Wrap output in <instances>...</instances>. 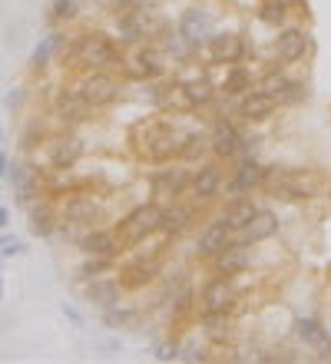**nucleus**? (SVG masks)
Returning a JSON list of instances; mask_svg holds the SVG:
<instances>
[{"instance_id": "15", "label": "nucleus", "mask_w": 331, "mask_h": 364, "mask_svg": "<svg viewBox=\"0 0 331 364\" xmlns=\"http://www.w3.org/2000/svg\"><path fill=\"white\" fill-rule=\"evenodd\" d=\"M228 166H232V169H228V182H226V199L228 196H256V192L265 189L268 166H265L256 153H242Z\"/></svg>"}, {"instance_id": "26", "label": "nucleus", "mask_w": 331, "mask_h": 364, "mask_svg": "<svg viewBox=\"0 0 331 364\" xmlns=\"http://www.w3.org/2000/svg\"><path fill=\"white\" fill-rule=\"evenodd\" d=\"M70 27H53L47 33V37H40V43L33 47V53H30V73H37V77H43L50 70V63L53 60H60L63 57V50H66V43H70Z\"/></svg>"}, {"instance_id": "48", "label": "nucleus", "mask_w": 331, "mask_h": 364, "mask_svg": "<svg viewBox=\"0 0 331 364\" xmlns=\"http://www.w3.org/2000/svg\"><path fill=\"white\" fill-rule=\"evenodd\" d=\"M0 298H4V278H0Z\"/></svg>"}, {"instance_id": "50", "label": "nucleus", "mask_w": 331, "mask_h": 364, "mask_svg": "<svg viewBox=\"0 0 331 364\" xmlns=\"http://www.w3.org/2000/svg\"><path fill=\"white\" fill-rule=\"evenodd\" d=\"M0 262H4V252H0Z\"/></svg>"}, {"instance_id": "7", "label": "nucleus", "mask_w": 331, "mask_h": 364, "mask_svg": "<svg viewBox=\"0 0 331 364\" xmlns=\"http://www.w3.org/2000/svg\"><path fill=\"white\" fill-rule=\"evenodd\" d=\"M226 182H228V163L209 156V159H202L199 166H192L186 199H192L196 205L209 209V205H216V202L226 199Z\"/></svg>"}, {"instance_id": "1", "label": "nucleus", "mask_w": 331, "mask_h": 364, "mask_svg": "<svg viewBox=\"0 0 331 364\" xmlns=\"http://www.w3.org/2000/svg\"><path fill=\"white\" fill-rule=\"evenodd\" d=\"M179 139H182V129L176 126V119L169 113L142 116L130 133L132 156L146 166L176 163L179 159Z\"/></svg>"}, {"instance_id": "47", "label": "nucleus", "mask_w": 331, "mask_h": 364, "mask_svg": "<svg viewBox=\"0 0 331 364\" xmlns=\"http://www.w3.org/2000/svg\"><path fill=\"white\" fill-rule=\"evenodd\" d=\"M20 100H23V90H17V93L7 96V106H20Z\"/></svg>"}, {"instance_id": "45", "label": "nucleus", "mask_w": 331, "mask_h": 364, "mask_svg": "<svg viewBox=\"0 0 331 364\" xmlns=\"http://www.w3.org/2000/svg\"><path fill=\"white\" fill-rule=\"evenodd\" d=\"M7 173H10V159L0 153V179H7Z\"/></svg>"}, {"instance_id": "38", "label": "nucleus", "mask_w": 331, "mask_h": 364, "mask_svg": "<svg viewBox=\"0 0 331 364\" xmlns=\"http://www.w3.org/2000/svg\"><path fill=\"white\" fill-rule=\"evenodd\" d=\"M80 4L83 0H53V7H50V17H53V23H60V27H70V23H76L80 20Z\"/></svg>"}, {"instance_id": "41", "label": "nucleus", "mask_w": 331, "mask_h": 364, "mask_svg": "<svg viewBox=\"0 0 331 364\" xmlns=\"http://www.w3.org/2000/svg\"><path fill=\"white\" fill-rule=\"evenodd\" d=\"M156 361H182V341H166L156 348Z\"/></svg>"}, {"instance_id": "13", "label": "nucleus", "mask_w": 331, "mask_h": 364, "mask_svg": "<svg viewBox=\"0 0 331 364\" xmlns=\"http://www.w3.org/2000/svg\"><path fill=\"white\" fill-rule=\"evenodd\" d=\"M256 87L265 90V93L272 96L282 109H285V106H302L305 100H308V83H305V80H298L292 73V67H282V63H272V67L258 77Z\"/></svg>"}, {"instance_id": "32", "label": "nucleus", "mask_w": 331, "mask_h": 364, "mask_svg": "<svg viewBox=\"0 0 331 364\" xmlns=\"http://www.w3.org/2000/svg\"><path fill=\"white\" fill-rule=\"evenodd\" d=\"M182 90H186V96H189V103L196 113H202V109H212V106L219 103V87L216 80L209 77V73H192V77H179Z\"/></svg>"}, {"instance_id": "5", "label": "nucleus", "mask_w": 331, "mask_h": 364, "mask_svg": "<svg viewBox=\"0 0 331 364\" xmlns=\"http://www.w3.org/2000/svg\"><path fill=\"white\" fill-rule=\"evenodd\" d=\"M172 70L169 53L149 40V43H140V47H130L123 53V67H120V77L126 83H146V80H166Z\"/></svg>"}, {"instance_id": "10", "label": "nucleus", "mask_w": 331, "mask_h": 364, "mask_svg": "<svg viewBox=\"0 0 331 364\" xmlns=\"http://www.w3.org/2000/svg\"><path fill=\"white\" fill-rule=\"evenodd\" d=\"M57 209H60V222L70 225V229H76L80 235H83L86 229L106 222V202L100 199V196H93L90 189L70 192V196L57 199Z\"/></svg>"}, {"instance_id": "18", "label": "nucleus", "mask_w": 331, "mask_h": 364, "mask_svg": "<svg viewBox=\"0 0 331 364\" xmlns=\"http://www.w3.org/2000/svg\"><path fill=\"white\" fill-rule=\"evenodd\" d=\"M189 173L192 166L186 163H166V166H156L149 173V192H152V202H176V199H186V192H189Z\"/></svg>"}, {"instance_id": "3", "label": "nucleus", "mask_w": 331, "mask_h": 364, "mask_svg": "<svg viewBox=\"0 0 331 364\" xmlns=\"http://www.w3.org/2000/svg\"><path fill=\"white\" fill-rule=\"evenodd\" d=\"M262 192H268L278 202H315L325 199L328 176L315 166H268Z\"/></svg>"}, {"instance_id": "23", "label": "nucleus", "mask_w": 331, "mask_h": 364, "mask_svg": "<svg viewBox=\"0 0 331 364\" xmlns=\"http://www.w3.org/2000/svg\"><path fill=\"white\" fill-rule=\"evenodd\" d=\"M232 239H236V232H228L226 225L212 215V219L202 222V225L196 229V235H192V259L196 262H212Z\"/></svg>"}, {"instance_id": "22", "label": "nucleus", "mask_w": 331, "mask_h": 364, "mask_svg": "<svg viewBox=\"0 0 331 364\" xmlns=\"http://www.w3.org/2000/svg\"><path fill=\"white\" fill-rule=\"evenodd\" d=\"M278 109L282 106L275 103L272 96L265 93V90L252 87L246 96H238L236 100V119L242 126H265V123H272L275 116H278Z\"/></svg>"}, {"instance_id": "2", "label": "nucleus", "mask_w": 331, "mask_h": 364, "mask_svg": "<svg viewBox=\"0 0 331 364\" xmlns=\"http://www.w3.org/2000/svg\"><path fill=\"white\" fill-rule=\"evenodd\" d=\"M123 53L126 50L116 43L113 33H106V30H80L66 43L60 67L73 70L76 77L80 73H93V70H120L123 67Z\"/></svg>"}, {"instance_id": "6", "label": "nucleus", "mask_w": 331, "mask_h": 364, "mask_svg": "<svg viewBox=\"0 0 331 364\" xmlns=\"http://www.w3.org/2000/svg\"><path fill=\"white\" fill-rule=\"evenodd\" d=\"M76 93L83 96V103L100 113V109H110L123 100L126 93V80L120 77V70H93V73H80L76 77Z\"/></svg>"}, {"instance_id": "46", "label": "nucleus", "mask_w": 331, "mask_h": 364, "mask_svg": "<svg viewBox=\"0 0 331 364\" xmlns=\"http://www.w3.org/2000/svg\"><path fill=\"white\" fill-rule=\"evenodd\" d=\"M7 222H10V209L7 205H0V229H7Z\"/></svg>"}, {"instance_id": "11", "label": "nucleus", "mask_w": 331, "mask_h": 364, "mask_svg": "<svg viewBox=\"0 0 331 364\" xmlns=\"http://www.w3.org/2000/svg\"><path fill=\"white\" fill-rule=\"evenodd\" d=\"M238 311H242L238 278L212 275L202 282V288H199V315H238Z\"/></svg>"}, {"instance_id": "34", "label": "nucleus", "mask_w": 331, "mask_h": 364, "mask_svg": "<svg viewBox=\"0 0 331 364\" xmlns=\"http://www.w3.org/2000/svg\"><path fill=\"white\" fill-rule=\"evenodd\" d=\"M212 156V143H209V129H182L179 139V163L199 166L202 159Z\"/></svg>"}, {"instance_id": "40", "label": "nucleus", "mask_w": 331, "mask_h": 364, "mask_svg": "<svg viewBox=\"0 0 331 364\" xmlns=\"http://www.w3.org/2000/svg\"><path fill=\"white\" fill-rule=\"evenodd\" d=\"M47 136L50 133L40 123H30L27 133H23V149H37V146H43V143H47Z\"/></svg>"}, {"instance_id": "16", "label": "nucleus", "mask_w": 331, "mask_h": 364, "mask_svg": "<svg viewBox=\"0 0 331 364\" xmlns=\"http://www.w3.org/2000/svg\"><path fill=\"white\" fill-rule=\"evenodd\" d=\"M209 143H212V156L222 163H232L242 156V143H246V129L232 113H216L209 123Z\"/></svg>"}, {"instance_id": "21", "label": "nucleus", "mask_w": 331, "mask_h": 364, "mask_svg": "<svg viewBox=\"0 0 331 364\" xmlns=\"http://www.w3.org/2000/svg\"><path fill=\"white\" fill-rule=\"evenodd\" d=\"M252 265H256V245L242 239H232L216 259L209 262L212 275H228V278H242Z\"/></svg>"}, {"instance_id": "44", "label": "nucleus", "mask_w": 331, "mask_h": 364, "mask_svg": "<svg viewBox=\"0 0 331 364\" xmlns=\"http://www.w3.org/2000/svg\"><path fill=\"white\" fill-rule=\"evenodd\" d=\"M63 315L70 318V321H76V325L83 321V318H80V311H76V308H70V305H63Z\"/></svg>"}, {"instance_id": "9", "label": "nucleus", "mask_w": 331, "mask_h": 364, "mask_svg": "<svg viewBox=\"0 0 331 364\" xmlns=\"http://www.w3.org/2000/svg\"><path fill=\"white\" fill-rule=\"evenodd\" d=\"M315 50V40H312V30L305 23H285V27L275 30L272 43H268V53H272V63H282V67H302L305 60L312 57Z\"/></svg>"}, {"instance_id": "29", "label": "nucleus", "mask_w": 331, "mask_h": 364, "mask_svg": "<svg viewBox=\"0 0 331 364\" xmlns=\"http://www.w3.org/2000/svg\"><path fill=\"white\" fill-rule=\"evenodd\" d=\"M278 232H282V215H278L272 205H258L256 215H252V222L238 232L236 239L252 242V245H262V242H272Z\"/></svg>"}, {"instance_id": "49", "label": "nucleus", "mask_w": 331, "mask_h": 364, "mask_svg": "<svg viewBox=\"0 0 331 364\" xmlns=\"http://www.w3.org/2000/svg\"><path fill=\"white\" fill-rule=\"evenodd\" d=\"M0 139H4V126H0Z\"/></svg>"}, {"instance_id": "35", "label": "nucleus", "mask_w": 331, "mask_h": 364, "mask_svg": "<svg viewBox=\"0 0 331 364\" xmlns=\"http://www.w3.org/2000/svg\"><path fill=\"white\" fill-rule=\"evenodd\" d=\"M256 20L268 30H278L292 20V0H258L256 4Z\"/></svg>"}, {"instance_id": "28", "label": "nucleus", "mask_w": 331, "mask_h": 364, "mask_svg": "<svg viewBox=\"0 0 331 364\" xmlns=\"http://www.w3.org/2000/svg\"><path fill=\"white\" fill-rule=\"evenodd\" d=\"M256 209H258V202H256V196H228V199H222V205H219V212H216V219L226 225L228 232H242L252 222V215H256Z\"/></svg>"}, {"instance_id": "36", "label": "nucleus", "mask_w": 331, "mask_h": 364, "mask_svg": "<svg viewBox=\"0 0 331 364\" xmlns=\"http://www.w3.org/2000/svg\"><path fill=\"white\" fill-rule=\"evenodd\" d=\"M142 315H146V308H136V305L120 301V305L103 308V325L113 328V331H130V328H136L142 321Z\"/></svg>"}, {"instance_id": "33", "label": "nucleus", "mask_w": 331, "mask_h": 364, "mask_svg": "<svg viewBox=\"0 0 331 364\" xmlns=\"http://www.w3.org/2000/svg\"><path fill=\"white\" fill-rule=\"evenodd\" d=\"M60 229V209H57V199H37L30 202V232L37 235V239H50V235H57Z\"/></svg>"}, {"instance_id": "39", "label": "nucleus", "mask_w": 331, "mask_h": 364, "mask_svg": "<svg viewBox=\"0 0 331 364\" xmlns=\"http://www.w3.org/2000/svg\"><path fill=\"white\" fill-rule=\"evenodd\" d=\"M209 351H212V348L206 345V341H202V345H196V341H189V345H182V361H192V364H199V361H209Z\"/></svg>"}, {"instance_id": "12", "label": "nucleus", "mask_w": 331, "mask_h": 364, "mask_svg": "<svg viewBox=\"0 0 331 364\" xmlns=\"http://www.w3.org/2000/svg\"><path fill=\"white\" fill-rule=\"evenodd\" d=\"M166 272V259H156V255H142V252H126L120 259V269H116V278L120 285L126 288V295H140L146 288H156V282Z\"/></svg>"}, {"instance_id": "25", "label": "nucleus", "mask_w": 331, "mask_h": 364, "mask_svg": "<svg viewBox=\"0 0 331 364\" xmlns=\"http://www.w3.org/2000/svg\"><path fill=\"white\" fill-rule=\"evenodd\" d=\"M50 116H57L60 126L76 129L80 123H86V119L93 116V109L83 103V96L76 93V87H60L57 93H53V100H50Z\"/></svg>"}, {"instance_id": "37", "label": "nucleus", "mask_w": 331, "mask_h": 364, "mask_svg": "<svg viewBox=\"0 0 331 364\" xmlns=\"http://www.w3.org/2000/svg\"><path fill=\"white\" fill-rule=\"evenodd\" d=\"M116 269H120V259H110V255H83V262L76 265V278H80V282H90V278L116 275Z\"/></svg>"}, {"instance_id": "31", "label": "nucleus", "mask_w": 331, "mask_h": 364, "mask_svg": "<svg viewBox=\"0 0 331 364\" xmlns=\"http://www.w3.org/2000/svg\"><path fill=\"white\" fill-rule=\"evenodd\" d=\"M256 83H258V77L246 67V63H228V67H222V77L216 80L219 96H226V100H238V96H246Z\"/></svg>"}, {"instance_id": "14", "label": "nucleus", "mask_w": 331, "mask_h": 364, "mask_svg": "<svg viewBox=\"0 0 331 364\" xmlns=\"http://www.w3.org/2000/svg\"><path fill=\"white\" fill-rule=\"evenodd\" d=\"M83 156H86L83 136L76 133V129H70V126H60L57 133H50L47 143H43L47 173H53V169H76Z\"/></svg>"}, {"instance_id": "8", "label": "nucleus", "mask_w": 331, "mask_h": 364, "mask_svg": "<svg viewBox=\"0 0 331 364\" xmlns=\"http://www.w3.org/2000/svg\"><path fill=\"white\" fill-rule=\"evenodd\" d=\"M113 225H116V232H120V239H123L126 252H130V249H136V245H142L146 239H152V235H159L162 205L146 199V202H140V205H132L126 215H120Z\"/></svg>"}, {"instance_id": "27", "label": "nucleus", "mask_w": 331, "mask_h": 364, "mask_svg": "<svg viewBox=\"0 0 331 364\" xmlns=\"http://www.w3.org/2000/svg\"><path fill=\"white\" fill-rule=\"evenodd\" d=\"M199 335H202V341L212 351L236 348V338H238L236 315H199Z\"/></svg>"}, {"instance_id": "42", "label": "nucleus", "mask_w": 331, "mask_h": 364, "mask_svg": "<svg viewBox=\"0 0 331 364\" xmlns=\"http://www.w3.org/2000/svg\"><path fill=\"white\" fill-rule=\"evenodd\" d=\"M0 252H4V255H23L27 245H23L20 239H7V235H0Z\"/></svg>"}, {"instance_id": "43", "label": "nucleus", "mask_w": 331, "mask_h": 364, "mask_svg": "<svg viewBox=\"0 0 331 364\" xmlns=\"http://www.w3.org/2000/svg\"><path fill=\"white\" fill-rule=\"evenodd\" d=\"M103 4H106V10H110V14H120V10H130V7H136L140 0H103Z\"/></svg>"}, {"instance_id": "24", "label": "nucleus", "mask_w": 331, "mask_h": 364, "mask_svg": "<svg viewBox=\"0 0 331 364\" xmlns=\"http://www.w3.org/2000/svg\"><path fill=\"white\" fill-rule=\"evenodd\" d=\"M76 249H80V255H110V259H123L126 255V245L120 239L116 225H93V229H86L76 239Z\"/></svg>"}, {"instance_id": "4", "label": "nucleus", "mask_w": 331, "mask_h": 364, "mask_svg": "<svg viewBox=\"0 0 331 364\" xmlns=\"http://www.w3.org/2000/svg\"><path fill=\"white\" fill-rule=\"evenodd\" d=\"M169 27V20L159 14V7H152L146 0H140L136 7L120 10L113 14V37L123 50L140 47V43H149V40H159Z\"/></svg>"}, {"instance_id": "30", "label": "nucleus", "mask_w": 331, "mask_h": 364, "mask_svg": "<svg viewBox=\"0 0 331 364\" xmlns=\"http://www.w3.org/2000/svg\"><path fill=\"white\" fill-rule=\"evenodd\" d=\"M83 298L86 305L93 308H110V305H120L126 298V288L120 285V278L116 275H103V278H90V282H83Z\"/></svg>"}, {"instance_id": "17", "label": "nucleus", "mask_w": 331, "mask_h": 364, "mask_svg": "<svg viewBox=\"0 0 331 364\" xmlns=\"http://www.w3.org/2000/svg\"><path fill=\"white\" fill-rule=\"evenodd\" d=\"M216 20H219V10H212L209 4H189V7L179 14L176 20V33L192 53L202 50V43L209 40V33L216 30Z\"/></svg>"}, {"instance_id": "20", "label": "nucleus", "mask_w": 331, "mask_h": 364, "mask_svg": "<svg viewBox=\"0 0 331 364\" xmlns=\"http://www.w3.org/2000/svg\"><path fill=\"white\" fill-rule=\"evenodd\" d=\"M202 205H196L192 199H176V202H166L162 205V235L169 242H182L196 235L199 229V219H202Z\"/></svg>"}, {"instance_id": "19", "label": "nucleus", "mask_w": 331, "mask_h": 364, "mask_svg": "<svg viewBox=\"0 0 331 364\" xmlns=\"http://www.w3.org/2000/svg\"><path fill=\"white\" fill-rule=\"evenodd\" d=\"M209 60V67H228V63H242L248 57V40L238 30H212L209 40L199 50Z\"/></svg>"}]
</instances>
